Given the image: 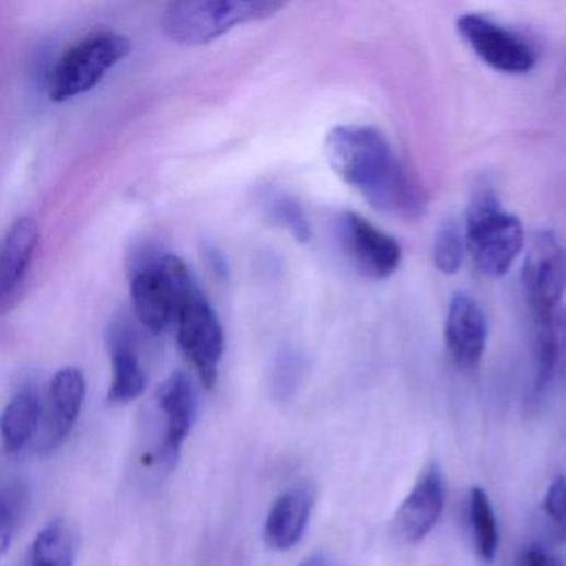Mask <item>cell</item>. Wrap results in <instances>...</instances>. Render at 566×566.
Masks as SVG:
<instances>
[{
    "label": "cell",
    "mask_w": 566,
    "mask_h": 566,
    "mask_svg": "<svg viewBox=\"0 0 566 566\" xmlns=\"http://www.w3.org/2000/svg\"><path fill=\"white\" fill-rule=\"evenodd\" d=\"M324 154L337 176L366 201L392 217L417 220L426 211L427 196L378 128L339 125L326 135Z\"/></svg>",
    "instance_id": "1"
},
{
    "label": "cell",
    "mask_w": 566,
    "mask_h": 566,
    "mask_svg": "<svg viewBox=\"0 0 566 566\" xmlns=\"http://www.w3.org/2000/svg\"><path fill=\"white\" fill-rule=\"evenodd\" d=\"M198 288L188 266L173 253L147 250L130 266L135 316L151 334L175 324L180 309Z\"/></svg>",
    "instance_id": "2"
},
{
    "label": "cell",
    "mask_w": 566,
    "mask_h": 566,
    "mask_svg": "<svg viewBox=\"0 0 566 566\" xmlns=\"http://www.w3.org/2000/svg\"><path fill=\"white\" fill-rule=\"evenodd\" d=\"M463 231L478 272L492 278L507 275L525 244L522 221L505 210L492 189L472 196Z\"/></svg>",
    "instance_id": "3"
},
{
    "label": "cell",
    "mask_w": 566,
    "mask_h": 566,
    "mask_svg": "<svg viewBox=\"0 0 566 566\" xmlns=\"http://www.w3.org/2000/svg\"><path fill=\"white\" fill-rule=\"evenodd\" d=\"M282 8L285 4L269 0H183L166 5L160 24L163 34L176 44L205 45L236 25L273 18Z\"/></svg>",
    "instance_id": "4"
},
{
    "label": "cell",
    "mask_w": 566,
    "mask_h": 566,
    "mask_svg": "<svg viewBox=\"0 0 566 566\" xmlns=\"http://www.w3.org/2000/svg\"><path fill=\"white\" fill-rule=\"evenodd\" d=\"M130 48L125 35L112 31L93 32L80 38L63 51L51 70L48 80L51 102H67L99 85L100 80L128 56Z\"/></svg>",
    "instance_id": "5"
},
{
    "label": "cell",
    "mask_w": 566,
    "mask_h": 566,
    "mask_svg": "<svg viewBox=\"0 0 566 566\" xmlns=\"http://www.w3.org/2000/svg\"><path fill=\"white\" fill-rule=\"evenodd\" d=\"M176 340L206 389H215L224 353V333L220 317L201 289L180 309L175 321Z\"/></svg>",
    "instance_id": "6"
},
{
    "label": "cell",
    "mask_w": 566,
    "mask_h": 566,
    "mask_svg": "<svg viewBox=\"0 0 566 566\" xmlns=\"http://www.w3.org/2000/svg\"><path fill=\"white\" fill-rule=\"evenodd\" d=\"M457 32L475 56L498 72L522 76L536 66V50L522 34L482 14L457 19Z\"/></svg>",
    "instance_id": "7"
},
{
    "label": "cell",
    "mask_w": 566,
    "mask_h": 566,
    "mask_svg": "<svg viewBox=\"0 0 566 566\" xmlns=\"http://www.w3.org/2000/svg\"><path fill=\"white\" fill-rule=\"evenodd\" d=\"M522 285L532 316L563 305L566 246L555 231L542 230L533 234L522 269Z\"/></svg>",
    "instance_id": "8"
},
{
    "label": "cell",
    "mask_w": 566,
    "mask_h": 566,
    "mask_svg": "<svg viewBox=\"0 0 566 566\" xmlns=\"http://www.w3.org/2000/svg\"><path fill=\"white\" fill-rule=\"evenodd\" d=\"M337 231L347 257L360 275L382 281L397 272L402 247L391 234L354 211L340 215Z\"/></svg>",
    "instance_id": "9"
},
{
    "label": "cell",
    "mask_w": 566,
    "mask_h": 566,
    "mask_svg": "<svg viewBox=\"0 0 566 566\" xmlns=\"http://www.w3.org/2000/svg\"><path fill=\"white\" fill-rule=\"evenodd\" d=\"M85 394V378L80 369L63 368L51 378L42 402L38 450L51 452L62 446L76 427Z\"/></svg>",
    "instance_id": "10"
},
{
    "label": "cell",
    "mask_w": 566,
    "mask_h": 566,
    "mask_svg": "<svg viewBox=\"0 0 566 566\" xmlns=\"http://www.w3.org/2000/svg\"><path fill=\"white\" fill-rule=\"evenodd\" d=\"M446 346L453 365L463 371L481 366L487 347V317L471 296L457 292L447 309Z\"/></svg>",
    "instance_id": "11"
},
{
    "label": "cell",
    "mask_w": 566,
    "mask_h": 566,
    "mask_svg": "<svg viewBox=\"0 0 566 566\" xmlns=\"http://www.w3.org/2000/svg\"><path fill=\"white\" fill-rule=\"evenodd\" d=\"M160 411L165 417V432L159 447V462L163 467H175L183 442L195 423L196 392L192 379L176 371L160 385L157 394Z\"/></svg>",
    "instance_id": "12"
},
{
    "label": "cell",
    "mask_w": 566,
    "mask_h": 566,
    "mask_svg": "<svg viewBox=\"0 0 566 566\" xmlns=\"http://www.w3.org/2000/svg\"><path fill=\"white\" fill-rule=\"evenodd\" d=\"M107 349L112 362L108 402L115 405L128 404L143 394L147 374L141 365L137 333L127 317H118L108 324Z\"/></svg>",
    "instance_id": "13"
},
{
    "label": "cell",
    "mask_w": 566,
    "mask_h": 566,
    "mask_svg": "<svg viewBox=\"0 0 566 566\" xmlns=\"http://www.w3.org/2000/svg\"><path fill=\"white\" fill-rule=\"evenodd\" d=\"M446 505V484L442 472L437 465H430L424 472L416 487L402 501L395 517V532L404 542L419 543L429 535L439 522Z\"/></svg>",
    "instance_id": "14"
},
{
    "label": "cell",
    "mask_w": 566,
    "mask_h": 566,
    "mask_svg": "<svg viewBox=\"0 0 566 566\" xmlns=\"http://www.w3.org/2000/svg\"><path fill=\"white\" fill-rule=\"evenodd\" d=\"M38 244V227L34 218L22 217L12 223L2 244L0 257V311L8 314L18 302Z\"/></svg>",
    "instance_id": "15"
},
{
    "label": "cell",
    "mask_w": 566,
    "mask_h": 566,
    "mask_svg": "<svg viewBox=\"0 0 566 566\" xmlns=\"http://www.w3.org/2000/svg\"><path fill=\"white\" fill-rule=\"evenodd\" d=\"M316 504V492L302 484L286 490L273 504L265 522V543L276 552L294 548L301 542Z\"/></svg>",
    "instance_id": "16"
},
{
    "label": "cell",
    "mask_w": 566,
    "mask_h": 566,
    "mask_svg": "<svg viewBox=\"0 0 566 566\" xmlns=\"http://www.w3.org/2000/svg\"><path fill=\"white\" fill-rule=\"evenodd\" d=\"M533 317V356H535V388L542 391L552 381L566 347V308L536 314Z\"/></svg>",
    "instance_id": "17"
},
{
    "label": "cell",
    "mask_w": 566,
    "mask_h": 566,
    "mask_svg": "<svg viewBox=\"0 0 566 566\" xmlns=\"http://www.w3.org/2000/svg\"><path fill=\"white\" fill-rule=\"evenodd\" d=\"M42 398L32 385H25L15 392L2 414V442L5 450L19 453L35 436L41 432Z\"/></svg>",
    "instance_id": "18"
},
{
    "label": "cell",
    "mask_w": 566,
    "mask_h": 566,
    "mask_svg": "<svg viewBox=\"0 0 566 566\" xmlns=\"http://www.w3.org/2000/svg\"><path fill=\"white\" fill-rule=\"evenodd\" d=\"M76 536L63 520H51L35 536L27 566H73Z\"/></svg>",
    "instance_id": "19"
},
{
    "label": "cell",
    "mask_w": 566,
    "mask_h": 566,
    "mask_svg": "<svg viewBox=\"0 0 566 566\" xmlns=\"http://www.w3.org/2000/svg\"><path fill=\"white\" fill-rule=\"evenodd\" d=\"M265 213L272 223L288 231L298 243L313 240V228L302 210L301 203L288 193L272 192L265 196Z\"/></svg>",
    "instance_id": "20"
},
{
    "label": "cell",
    "mask_w": 566,
    "mask_h": 566,
    "mask_svg": "<svg viewBox=\"0 0 566 566\" xmlns=\"http://www.w3.org/2000/svg\"><path fill=\"white\" fill-rule=\"evenodd\" d=\"M469 517L474 529L475 548L478 555L484 562H492L498 548L497 520L487 492L482 490L481 487H474L471 492Z\"/></svg>",
    "instance_id": "21"
},
{
    "label": "cell",
    "mask_w": 566,
    "mask_h": 566,
    "mask_svg": "<svg viewBox=\"0 0 566 566\" xmlns=\"http://www.w3.org/2000/svg\"><path fill=\"white\" fill-rule=\"evenodd\" d=\"M28 498H31V494H28L27 484L21 478H12L2 485V494H0V548H2V553H8L15 530L24 519Z\"/></svg>",
    "instance_id": "22"
},
{
    "label": "cell",
    "mask_w": 566,
    "mask_h": 566,
    "mask_svg": "<svg viewBox=\"0 0 566 566\" xmlns=\"http://www.w3.org/2000/svg\"><path fill=\"white\" fill-rule=\"evenodd\" d=\"M467 243L465 231L460 230L457 221H443L434 240V265L443 275H455L462 268Z\"/></svg>",
    "instance_id": "23"
},
{
    "label": "cell",
    "mask_w": 566,
    "mask_h": 566,
    "mask_svg": "<svg viewBox=\"0 0 566 566\" xmlns=\"http://www.w3.org/2000/svg\"><path fill=\"white\" fill-rule=\"evenodd\" d=\"M304 371L305 362L302 354L291 347L282 349L276 357L272 369V389L276 398L285 401V398L291 397L298 391Z\"/></svg>",
    "instance_id": "24"
},
{
    "label": "cell",
    "mask_w": 566,
    "mask_h": 566,
    "mask_svg": "<svg viewBox=\"0 0 566 566\" xmlns=\"http://www.w3.org/2000/svg\"><path fill=\"white\" fill-rule=\"evenodd\" d=\"M543 510L548 517L550 525L553 529V535L558 542H566V477L559 475L550 484L546 490L545 500H543Z\"/></svg>",
    "instance_id": "25"
},
{
    "label": "cell",
    "mask_w": 566,
    "mask_h": 566,
    "mask_svg": "<svg viewBox=\"0 0 566 566\" xmlns=\"http://www.w3.org/2000/svg\"><path fill=\"white\" fill-rule=\"evenodd\" d=\"M203 257H205L206 266L217 276L220 281H227L230 278V268H228L227 257L218 250L215 244L203 243L201 244Z\"/></svg>",
    "instance_id": "26"
},
{
    "label": "cell",
    "mask_w": 566,
    "mask_h": 566,
    "mask_svg": "<svg viewBox=\"0 0 566 566\" xmlns=\"http://www.w3.org/2000/svg\"><path fill=\"white\" fill-rule=\"evenodd\" d=\"M519 566H562V563L545 546L533 543L523 550Z\"/></svg>",
    "instance_id": "27"
},
{
    "label": "cell",
    "mask_w": 566,
    "mask_h": 566,
    "mask_svg": "<svg viewBox=\"0 0 566 566\" xmlns=\"http://www.w3.org/2000/svg\"><path fill=\"white\" fill-rule=\"evenodd\" d=\"M298 566H336L334 565L333 559L330 556L324 555V553H313V555H309L308 558L302 559Z\"/></svg>",
    "instance_id": "28"
}]
</instances>
